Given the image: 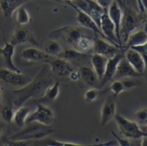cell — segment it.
<instances>
[{"label": "cell", "instance_id": "cell-1", "mask_svg": "<svg viewBox=\"0 0 147 146\" xmlns=\"http://www.w3.org/2000/svg\"><path fill=\"white\" fill-rule=\"evenodd\" d=\"M49 65H44L40 71L34 78L23 87L13 90L12 94L15 96L13 106L20 108L30 98H40L45 90L54 83L53 77L50 74Z\"/></svg>", "mask_w": 147, "mask_h": 146}, {"label": "cell", "instance_id": "cell-2", "mask_svg": "<svg viewBox=\"0 0 147 146\" xmlns=\"http://www.w3.org/2000/svg\"><path fill=\"white\" fill-rule=\"evenodd\" d=\"M23 128L17 133L12 135L10 140H21V141H30V140H41L49 135L54 133L57 131L53 129L51 126H46L38 122H31Z\"/></svg>", "mask_w": 147, "mask_h": 146}, {"label": "cell", "instance_id": "cell-3", "mask_svg": "<svg viewBox=\"0 0 147 146\" xmlns=\"http://www.w3.org/2000/svg\"><path fill=\"white\" fill-rule=\"evenodd\" d=\"M141 23L140 15L132 9L131 7L125 6L122 8V19L121 23L119 37L121 43L126 42L131 33L135 31Z\"/></svg>", "mask_w": 147, "mask_h": 146}, {"label": "cell", "instance_id": "cell-4", "mask_svg": "<svg viewBox=\"0 0 147 146\" xmlns=\"http://www.w3.org/2000/svg\"><path fill=\"white\" fill-rule=\"evenodd\" d=\"M114 120L116 121L119 127V130L121 133L124 135L128 139L138 140L142 137L147 136V133L140 129L139 124H137L135 121H131L123 116L116 114L114 117Z\"/></svg>", "mask_w": 147, "mask_h": 146}, {"label": "cell", "instance_id": "cell-5", "mask_svg": "<svg viewBox=\"0 0 147 146\" xmlns=\"http://www.w3.org/2000/svg\"><path fill=\"white\" fill-rule=\"evenodd\" d=\"M53 121V111L48 106L40 102L37 103L36 110L32 113H30V115L26 118V124H29L31 122H38L46 126H52Z\"/></svg>", "mask_w": 147, "mask_h": 146}, {"label": "cell", "instance_id": "cell-6", "mask_svg": "<svg viewBox=\"0 0 147 146\" xmlns=\"http://www.w3.org/2000/svg\"><path fill=\"white\" fill-rule=\"evenodd\" d=\"M32 80V77L26 75L22 73L14 72L9 69H0V81L10 86L23 87Z\"/></svg>", "mask_w": 147, "mask_h": 146}, {"label": "cell", "instance_id": "cell-7", "mask_svg": "<svg viewBox=\"0 0 147 146\" xmlns=\"http://www.w3.org/2000/svg\"><path fill=\"white\" fill-rule=\"evenodd\" d=\"M58 36H63L64 40H65L68 43H70L73 46H75L76 43L78 42V40L84 36V32H83L82 29L78 28V27L66 26V27H63L62 29L53 30V32L50 34V37L54 38V39H56Z\"/></svg>", "mask_w": 147, "mask_h": 146}, {"label": "cell", "instance_id": "cell-8", "mask_svg": "<svg viewBox=\"0 0 147 146\" xmlns=\"http://www.w3.org/2000/svg\"><path fill=\"white\" fill-rule=\"evenodd\" d=\"M99 29L101 31H102L105 38L107 39L110 43H112L114 46H116L121 50H122L121 48V46H119L118 39L116 37V33H115V26L113 24V22L111 21V20L109 19L107 10H106L103 13V15L101 16Z\"/></svg>", "mask_w": 147, "mask_h": 146}, {"label": "cell", "instance_id": "cell-9", "mask_svg": "<svg viewBox=\"0 0 147 146\" xmlns=\"http://www.w3.org/2000/svg\"><path fill=\"white\" fill-rule=\"evenodd\" d=\"M123 57H124V52H121L117 54H115L112 57L108 58L104 75L102 77V79L99 81L98 87H102V86H104L108 82L111 81L114 78L115 73H116V70H117V66L119 65V61H121Z\"/></svg>", "mask_w": 147, "mask_h": 146}, {"label": "cell", "instance_id": "cell-10", "mask_svg": "<svg viewBox=\"0 0 147 146\" xmlns=\"http://www.w3.org/2000/svg\"><path fill=\"white\" fill-rule=\"evenodd\" d=\"M118 144L116 140H111L108 141L99 143H92V144H80V143H67V141H61L54 139L44 138L41 140H38L36 141L35 146H116Z\"/></svg>", "mask_w": 147, "mask_h": 146}, {"label": "cell", "instance_id": "cell-11", "mask_svg": "<svg viewBox=\"0 0 147 146\" xmlns=\"http://www.w3.org/2000/svg\"><path fill=\"white\" fill-rule=\"evenodd\" d=\"M68 5L70 7H72L76 11V20L82 27L92 30L96 35L100 36L102 39H106L105 36L102 33V31H101L100 29L98 28V26L96 25V23L93 20V19H92L89 15H87L86 13L80 10L79 8H77L76 7L71 5V4H68Z\"/></svg>", "mask_w": 147, "mask_h": 146}, {"label": "cell", "instance_id": "cell-12", "mask_svg": "<svg viewBox=\"0 0 147 146\" xmlns=\"http://www.w3.org/2000/svg\"><path fill=\"white\" fill-rule=\"evenodd\" d=\"M50 63V70L52 71L54 75L60 77H67L74 70L73 65L71 63L65 60V59L53 57L52 60L49 62Z\"/></svg>", "mask_w": 147, "mask_h": 146}, {"label": "cell", "instance_id": "cell-13", "mask_svg": "<svg viewBox=\"0 0 147 146\" xmlns=\"http://www.w3.org/2000/svg\"><path fill=\"white\" fill-rule=\"evenodd\" d=\"M10 43L13 44L14 46L24 43H31L35 46H39V42L33 37V35L30 33V31L23 28V27H18L15 29L11 36Z\"/></svg>", "mask_w": 147, "mask_h": 146}, {"label": "cell", "instance_id": "cell-14", "mask_svg": "<svg viewBox=\"0 0 147 146\" xmlns=\"http://www.w3.org/2000/svg\"><path fill=\"white\" fill-rule=\"evenodd\" d=\"M108 15L109 19L111 20L113 24L115 26V33H116V37L118 39V42L121 48L123 50V45L121 42V37H119V30H121V19H122V9L118 5L116 1H112L110 4V6L107 9Z\"/></svg>", "mask_w": 147, "mask_h": 146}, {"label": "cell", "instance_id": "cell-15", "mask_svg": "<svg viewBox=\"0 0 147 146\" xmlns=\"http://www.w3.org/2000/svg\"><path fill=\"white\" fill-rule=\"evenodd\" d=\"M93 50L95 53L100 54V55H103L107 58H110L114 56L115 54L122 52V50L114 46L112 43L108 42L107 40L100 38H96L93 45Z\"/></svg>", "mask_w": 147, "mask_h": 146}, {"label": "cell", "instance_id": "cell-16", "mask_svg": "<svg viewBox=\"0 0 147 146\" xmlns=\"http://www.w3.org/2000/svg\"><path fill=\"white\" fill-rule=\"evenodd\" d=\"M114 96H109L101 108V126L107 125L116 115V100Z\"/></svg>", "mask_w": 147, "mask_h": 146}, {"label": "cell", "instance_id": "cell-17", "mask_svg": "<svg viewBox=\"0 0 147 146\" xmlns=\"http://www.w3.org/2000/svg\"><path fill=\"white\" fill-rule=\"evenodd\" d=\"M21 58L29 63H37L40 61L50 62L53 57L48 55L47 53L37 48L30 47L24 49L21 52Z\"/></svg>", "mask_w": 147, "mask_h": 146}, {"label": "cell", "instance_id": "cell-18", "mask_svg": "<svg viewBox=\"0 0 147 146\" xmlns=\"http://www.w3.org/2000/svg\"><path fill=\"white\" fill-rule=\"evenodd\" d=\"M124 57H125L126 60L129 62V63L133 67L137 73H139L142 75L144 74V59L141 56V54L135 51L134 49L132 48H129L126 49L125 52H124Z\"/></svg>", "mask_w": 147, "mask_h": 146}, {"label": "cell", "instance_id": "cell-19", "mask_svg": "<svg viewBox=\"0 0 147 146\" xmlns=\"http://www.w3.org/2000/svg\"><path fill=\"white\" fill-rule=\"evenodd\" d=\"M15 48H16V46H14V45L11 44L10 42H5L4 47L0 48V55H1L3 58L7 69H9L14 72L20 73L21 71L15 65V63L13 62V56H14V53H15Z\"/></svg>", "mask_w": 147, "mask_h": 146}, {"label": "cell", "instance_id": "cell-20", "mask_svg": "<svg viewBox=\"0 0 147 146\" xmlns=\"http://www.w3.org/2000/svg\"><path fill=\"white\" fill-rule=\"evenodd\" d=\"M142 76L141 74L137 73L133 67L129 63V62L125 59V57H123L121 61H119V65L117 66V70L115 73L114 78L116 79H122V78H134V77H139Z\"/></svg>", "mask_w": 147, "mask_h": 146}, {"label": "cell", "instance_id": "cell-21", "mask_svg": "<svg viewBox=\"0 0 147 146\" xmlns=\"http://www.w3.org/2000/svg\"><path fill=\"white\" fill-rule=\"evenodd\" d=\"M31 0H0V9L6 17H11L20 6Z\"/></svg>", "mask_w": 147, "mask_h": 146}, {"label": "cell", "instance_id": "cell-22", "mask_svg": "<svg viewBox=\"0 0 147 146\" xmlns=\"http://www.w3.org/2000/svg\"><path fill=\"white\" fill-rule=\"evenodd\" d=\"M78 72H79L80 79L84 83H86L87 85L92 86V87H98L99 80L92 68L84 65L79 68Z\"/></svg>", "mask_w": 147, "mask_h": 146}, {"label": "cell", "instance_id": "cell-23", "mask_svg": "<svg viewBox=\"0 0 147 146\" xmlns=\"http://www.w3.org/2000/svg\"><path fill=\"white\" fill-rule=\"evenodd\" d=\"M147 42V32L144 30H139L133 31L132 33L130 34L128 37V40H126L125 45L123 49H129L139 45L144 44Z\"/></svg>", "mask_w": 147, "mask_h": 146}, {"label": "cell", "instance_id": "cell-24", "mask_svg": "<svg viewBox=\"0 0 147 146\" xmlns=\"http://www.w3.org/2000/svg\"><path fill=\"white\" fill-rule=\"evenodd\" d=\"M107 62H108V58L103 55H100V54L94 53L93 55L91 56L92 67H93V70L96 73V75L98 76L99 81L102 79V77L104 75Z\"/></svg>", "mask_w": 147, "mask_h": 146}, {"label": "cell", "instance_id": "cell-25", "mask_svg": "<svg viewBox=\"0 0 147 146\" xmlns=\"http://www.w3.org/2000/svg\"><path fill=\"white\" fill-rule=\"evenodd\" d=\"M60 92V83L59 82H54V83L50 85L49 87L45 90L43 96L39 100L40 103H49L54 101L57 98Z\"/></svg>", "mask_w": 147, "mask_h": 146}, {"label": "cell", "instance_id": "cell-26", "mask_svg": "<svg viewBox=\"0 0 147 146\" xmlns=\"http://www.w3.org/2000/svg\"><path fill=\"white\" fill-rule=\"evenodd\" d=\"M30 109L29 107L21 106L20 108H18V109H16L15 113H14L12 121L18 127L20 128L24 127L26 125V118L30 115Z\"/></svg>", "mask_w": 147, "mask_h": 146}, {"label": "cell", "instance_id": "cell-27", "mask_svg": "<svg viewBox=\"0 0 147 146\" xmlns=\"http://www.w3.org/2000/svg\"><path fill=\"white\" fill-rule=\"evenodd\" d=\"M63 50L60 43L55 40H49V42L45 44L44 47V52L47 53L48 55L53 57H61Z\"/></svg>", "mask_w": 147, "mask_h": 146}, {"label": "cell", "instance_id": "cell-28", "mask_svg": "<svg viewBox=\"0 0 147 146\" xmlns=\"http://www.w3.org/2000/svg\"><path fill=\"white\" fill-rule=\"evenodd\" d=\"M93 45H94L93 40L84 35L83 37H81L78 40V42L76 43V45L74 47H75L76 50L78 52L86 53L87 52H89L90 50L93 49Z\"/></svg>", "mask_w": 147, "mask_h": 146}, {"label": "cell", "instance_id": "cell-29", "mask_svg": "<svg viewBox=\"0 0 147 146\" xmlns=\"http://www.w3.org/2000/svg\"><path fill=\"white\" fill-rule=\"evenodd\" d=\"M16 20L20 26L27 25L31 21V17L24 6H20L16 10Z\"/></svg>", "mask_w": 147, "mask_h": 146}, {"label": "cell", "instance_id": "cell-30", "mask_svg": "<svg viewBox=\"0 0 147 146\" xmlns=\"http://www.w3.org/2000/svg\"><path fill=\"white\" fill-rule=\"evenodd\" d=\"M85 57H86V53L80 52L76 51V49H67L63 50L60 58L65 59L67 61H80Z\"/></svg>", "mask_w": 147, "mask_h": 146}, {"label": "cell", "instance_id": "cell-31", "mask_svg": "<svg viewBox=\"0 0 147 146\" xmlns=\"http://www.w3.org/2000/svg\"><path fill=\"white\" fill-rule=\"evenodd\" d=\"M14 113H15V107L11 104H7L0 108V116L3 121L7 123H11L13 120Z\"/></svg>", "mask_w": 147, "mask_h": 146}, {"label": "cell", "instance_id": "cell-32", "mask_svg": "<svg viewBox=\"0 0 147 146\" xmlns=\"http://www.w3.org/2000/svg\"><path fill=\"white\" fill-rule=\"evenodd\" d=\"M134 120L137 124L146 125L147 124V108L138 109L134 113Z\"/></svg>", "mask_w": 147, "mask_h": 146}, {"label": "cell", "instance_id": "cell-33", "mask_svg": "<svg viewBox=\"0 0 147 146\" xmlns=\"http://www.w3.org/2000/svg\"><path fill=\"white\" fill-rule=\"evenodd\" d=\"M132 49H134L135 51H137L138 52H139L141 54V56L142 57V59H144V66H145L144 74H145V79H146V83H147V42L142 45L132 47Z\"/></svg>", "mask_w": 147, "mask_h": 146}, {"label": "cell", "instance_id": "cell-34", "mask_svg": "<svg viewBox=\"0 0 147 146\" xmlns=\"http://www.w3.org/2000/svg\"><path fill=\"white\" fill-rule=\"evenodd\" d=\"M109 90L112 92L114 97L117 98L119 94L122 93L123 91H125V87H124V85L121 80H115L113 83L110 85Z\"/></svg>", "mask_w": 147, "mask_h": 146}, {"label": "cell", "instance_id": "cell-35", "mask_svg": "<svg viewBox=\"0 0 147 146\" xmlns=\"http://www.w3.org/2000/svg\"><path fill=\"white\" fill-rule=\"evenodd\" d=\"M98 95H99V91L98 89H96V87H93L91 89H88L85 93L84 95V98L85 100L87 102H93L95 100L98 98Z\"/></svg>", "mask_w": 147, "mask_h": 146}, {"label": "cell", "instance_id": "cell-36", "mask_svg": "<svg viewBox=\"0 0 147 146\" xmlns=\"http://www.w3.org/2000/svg\"><path fill=\"white\" fill-rule=\"evenodd\" d=\"M112 135L114 136L115 140L117 141V143L119 146H140L138 143H134V141H130L128 138L126 139H123V138H121L119 136H118L116 133H115L114 131H111Z\"/></svg>", "mask_w": 147, "mask_h": 146}, {"label": "cell", "instance_id": "cell-37", "mask_svg": "<svg viewBox=\"0 0 147 146\" xmlns=\"http://www.w3.org/2000/svg\"><path fill=\"white\" fill-rule=\"evenodd\" d=\"M121 81L124 85L125 90L131 89V88L135 87V86L138 85V82L134 79H131V77H129V78H122Z\"/></svg>", "mask_w": 147, "mask_h": 146}, {"label": "cell", "instance_id": "cell-38", "mask_svg": "<svg viewBox=\"0 0 147 146\" xmlns=\"http://www.w3.org/2000/svg\"><path fill=\"white\" fill-rule=\"evenodd\" d=\"M7 143L8 146H30L29 141H21V140H7Z\"/></svg>", "mask_w": 147, "mask_h": 146}, {"label": "cell", "instance_id": "cell-39", "mask_svg": "<svg viewBox=\"0 0 147 146\" xmlns=\"http://www.w3.org/2000/svg\"><path fill=\"white\" fill-rule=\"evenodd\" d=\"M112 1L113 0H96V2L98 3L101 7L104 8L105 10L108 9L109 7L110 6V4L112 3Z\"/></svg>", "mask_w": 147, "mask_h": 146}, {"label": "cell", "instance_id": "cell-40", "mask_svg": "<svg viewBox=\"0 0 147 146\" xmlns=\"http://www.w3.org/2000/svg\"><path fill=\"white\" fill-rule=\"evenodd\" d=\"M69 77H70V79L72 81H78L80 79V75H79V72H78V70H75L74 69L71 74L69 75Z\"/></svg>", "mask_w": 147, "mask_h": 146}, {"label": "cell", "instance_id": "cell-41", "mask_svg": "<svg viewBox=\"0 0 147 146\" xmlns=\"http://www.w3.org/2000/svg\"><path fill=\"white\" fill-rule=\"evenodd\" d=\"M114 1H116L118 3V5L121 7V8L122 9V8L126 6V4H125V1L124 0H114Z\"/></svg>", "mask_w": 147, "mask_h": 146}, {"label": "cell", "instance_id": "cell-42", "mask_svg": "<svg viewBox=\"0 0 147 146\" xmlns=\"http://www.w3.org/2000/svg\"><path fill=\"white\" fill-rule=\"evenodd\" d=\"M142 143L140 146H147V136H144L142 137Z\"/></svg>", "mask_w": 147, "mask_h": 146}, {"label": "cell", "instance_id": "cell-43", "mask_svg": "<svg viewBox=\"0 0 147 146\" xmlns=\"http://www.w3.org/2000/svg\"><path fill=\"white\" fill-rule=\"evenodd\" d=\"M3 131H4V123L2 121H0V135L2 134Z\"/></svg>", "mask_w": 147, "mask_h": 146}, {"label": "cell", "instance_id": "cell-44", "mask_svg": "<svg viewBox=\"0 0 147 146\" xmlns=\"http://www.w3.org/2000/svg\"><path fill=\"white\" fill-rule=\"evenodd\" d=\"M2 89L1 87H0V106H1V104H2Z\"/></svg>", "mask_w": 147, "mask_h": 146}, {"label": "cell", "instance_id": "cell-45", "mask_svg": "<svg viewBox=\"0 0 147 146\" xmlns=\"http://www.w3.org/2000/svg\"><path fill=\"white\" fill-rule=\"evenodd\" d=\"M52 1H56V2H61V1H72V0H52Z\"/></svg>", "mask_w": 147, "mask_h": 146}, {"label": "cell", "instance_id": "cell-46", "mask_svg": "<svg viewBox=\"0 0 147 146\" xmlns=\"http://www.w3.org/2000/svg\"><path fill=\"white\" fill-rule=\"evenodd\" d=\"M142 131H144V132H146V133H147V124L145 125V128H144V130H142Z\"/></svg>", "mask_w": 147, "mask_h": 146}, {"label": "cell", "instance_id": "cell-47", "mask_svg": "<svg viewBox=\"0 0 147 146\" xmlns=\"http://www.w3.org/2000/svg\"><path fill=\"white\" fill-rule=\"evenodd\" d=\"M3 146H8V144H7V143H6V144H4Z\"/></svg>", "mask_w": 147, "mask_h": 146}, {"label": "cell", "instance_id": "cell-48", "mask_svg": "<svg viewBox=\"0 0 147 146\" xmlns=\"http://www.w3.org/2000/svg\"><path fill=\"white\" fill-rule=\"evenodd\" d=\"M0 121H1V120H0Z\"/></svg>", "mask_w": 147, "mask_h": 146}, {"label": "cell", "instance_id": "cell-49", "mask_svg": "<svg viewBox=\"0 0 147 146\" xmlns=\"http://www.w3.org/2000/svg\"><path fill=\"white\" fill-rule=\"evenodd\" d=\"M95 1H96V0H95Z\"/></svg>", "mask_w": 147, "mask_h": 146}]
</instances>
